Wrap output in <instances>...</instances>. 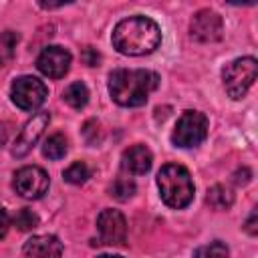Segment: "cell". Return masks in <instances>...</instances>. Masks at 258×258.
<instances>
[{
  "label": "cell",
  "instance_id": "obj_1",
  "mask_svg": "<svg viewBox=\"0 0 258 258\" xmlns=\"http://www.w3.org/2000/svg\"><path fill=\"white\" fill-rule=\"evenodd\" d=\"M111 42L115 50L125 56L151 54L161 44V28L153 18L135 14L117 22Z\"/></svg>",
  "mask_w": 258,
  "mask_h": 258
},
{
  "label": "cell",
  "instance_id": "obj_2",
  "mask_svg": "<svg viewBox=\"0 0 258 258\" xmlns=\"http://www.w3.org/2000/svg\"><path fill=\"white\" fill-rule=\"evenodd\" d=\"M157 85V73L147 69H115L109 75V95L121 107H143Z\"/></svg>",
  "mask_w": 258,
  "mask_h": 258
},
{
  "label": "cell",
  "instance_id": "obj_3",
  "mask_svg": "<svg viewBox=\"0 0 258 258\" xmlns=\"http://www.w3.org/2000/svg\"><path fill=\"white\" fill-rule=\"evenodd\" d=\"M157 187L161 200L175 210H181L194 200V181L189 171L179 163H165L157 173Z\"/></svg>",
  "mask_w": 258,
  "mask_h": 258
},
{
  "label": "cell",
  "instance_id": "obj_4",
  "mask_svg": "<svg viewBox=\"0 0 258 258\" xmlns=\"http://www.w3.org/2000/svg\"><path fill=\"white\" fill-rule=\"evenodd\" d=\"M256 77H258V62H256L254 56L236 58V60L228 62V64L222 69L224 89H226L228 97L234 99V101L246 97V93H248L250 87L254 85Z\"/></svg>",
  "mask_w": 258,
  "mask_h": 258
},
{
  "label": "cell",
  "instance_id": "obj_5",
  "mask_svg": "<svg viewBox=\"0 0 258 258\" xmlns=\"http://www.w3.org/2000/svg\"><path fill=\"white\" fill-rule=\"evenodd\" d=\"M208 137V117L200 111H183L171 133V143L175 147H198Z\"/></svg>",
  "mask_w": 258,
  "mask_h": 258
},
{
  "label": "cell",
  "instance_id": "obj_6",
  "mask_svg": "<svg viewBox=\"0 0 258 258\" xmlns=\"http://www.w3.org/2000/svg\"><path fill=\"white\" fill-rule=\"evenodd\" d=\"M46 97H48L46 85L32 75H22L14 79L10 85V99L22 111H36L46 101Z\"/></svg>",
  "mask_w": 258,
  "mask_h": 258
},
{
  "label": "cell",
  "instance_id": "obj_7",
  "mask_svg": "<svg viewBox=\"0 0 258 258\" xmlns=\"http://www.w3.org/2000/svg\"><path fill=\"white\" fill-rule=\"evenodd\" d=\"M14 189L18 196L26 198V200H38L48 191L50 179L48 173L38 167V165H24L14 173V181H12Z\"/></svg>",
  "mask_w": 258,
  "mask_h": 258
},
{
  "label": "cell",
  "instance_id": "obj_8",
  "mask_svg": "<svg viewBox=\"0 0 258 258\" xmlns=\"http://www.w3.org/2000/svg\"><path fill=\"white\" fill-rule=\"evenodd\" d=\"M99 242L105 246H125L127 240V220L119 210L105 208L97 216Z\"/></svg>",
  "mask_w": 258,
  "mask_h": 258
},
{
  "label": "cell",
  "instance_id": "obj_9",
  "mask_svg": "<svg viewBox=\"0 0 258 258\" xmlns=\"http://www.w3.org/2000/svg\"><path fill=\"white\" fill-rule=\"evenodd\" d=\"M191 38L198 42H218L224 36V20L218 12L210 8H202L194 14L189 24Z\"/></svg>",
  "mask_w": 258,
  "mask_h": 258
},
{
  "label": "cell",
  "instance_id": "obj_10",
  "mask_svg": "<svg viewBox=\"0 0 258 258\" xmlns=\"http://www.w3.org/2000/svg\"><path fill=\"white\" fill-rule=\"evenodd\" d=\"M50 123V113L48 111H40L36 113L30 121H26V125L20 129V133L14 139L12 145V155L14 157H24L30 153V149L36 145V141L40 139V135L44 133V129Z\"/></svg>",
  "mask_w": 258,
  "mask_h": 258
},
{
  "label": "cell",
  "instance_id": "obj_11",
  "mask_svg": "<svg viewBox=\"0 0 258 258\" xmlns=\"http://www.w3.org/2000/svg\"><path fill=\"white\" fill-rule=\"evenodd\" d=\"M71 60H73V56L64 46L50 44V46H44L42 52L38 54L36 67L42 75H46L50 79H62L71 69Z\"/></svg>",
  "mask_w": 258,
  "mask_h": 258
},
{
  "label": "cell",
  "instance_id": "obj_12",
  "mask_svg": "<svg viewBox=\"0 0 258 258\" xmlns=\"http://www.w3.org/2000/svg\"><path fill=\"white\" fill-rule=\"evenodd\" d=\"M22 252L26 258H62V242L52 234L32 236L24 242Z\"/></svg>",
  "mask_w": 258,
  "mask_h": 258
},
{
  "label": "cell",
  "instance_id": "obj_13",
  "mask_svg": "<svg viewBox=\"0 0 258 258\" xmlns=\"http://www.w3.org/2000/svg\"><path fill=\"white\" fill-rule=\"evenodd\" d=\"M151 163H153V155L149 147L143 143H135L127 147L121 155V167L131 175H145L151 169Z\"/></svg>",
  "mask_w": 258,
  "mask_h": 258
},
{
  "label": "cell",
  "instance_id": "obj_14",
  "mask_svg": "<svg viewBox=\"0 0 258 258\" xmlns=\"http://www.w3.org/2000/svg\"><path fill=\"white\" fill-rule=\"evenodd\" d=\"M206 202H208V206L214 208V210H228V208H232V204H234V194H232V189H228L226 185L216 183V185H212V187L208 189Z\"/></svg>",
  "mask_w": 258,
  "mask_h": 258
},
{
  "label": "cell",
  "instance_id": "obj_15",
  "mask_svg": "<svg viewBox=\"0 0 258 258\" xmlns=\"http://www.w3.org/2000/svg\"><path fill=\"white\" fill-rule=\"evenodd\" d=\"M62 99H64V103H67L69 107H73V109H83V107L89 103V89H87L85 83L75 81V83H71V85L64 89Z\"/></svg>",
  "mask_w": 258,
  "mask_h": 258
},
{
  "label": "cell",
  "instance_id": "obj_16",
  "mask_svg": "<svg viewBox=\"0 0 258 258\" xmlns=\"http://www.w3.org/2000/svg\"><path fill=\"white\" fill-rule=\"evenodd\" d=\"M67 137L62 133H52L50 137H46L44 145H42V155L48 159H60L67 153Z\"/></svg>",
  "mask_w": 258,
  "mask_h": 258
},
{
  "label": "cell",
  "instance_id": "obj_17",
  "mask_svg": "<svg viewBox=\"0 0 258 258\" xmlns=\"http://www.w3.org/2000/svg\"><path fill=\"white\" fill-rule=\"evenodd\" d=\"M89 175H91V169H89V165H87L85 161H75V163H71V165L64 169V173H62L64 181H69V183H73V185L85 183V181L89 179Z\"/></svg>",
  "mask_w": 258,
  "mask_h": 258
},
{
  "label": "cell",
  "instance_id": "obj_18",
  "mask_svg": "<svg viewBox=\"0 0 258 258\" xmlns=\"http://www.w3.org/2000/svg\"><path fill=\"white\" fill-rule=\"evenodd\" d=\"M133 194H135V183L129 177H117L111 183V187H109V196L115 198V200H119V202L129 200Z\"/></svg>",
  "mask_w": 258,
  "mask_h": 258
},
{
  "label": "cell",
  "instance_id": "obj_19",
  "mask_svg": "<svg viewBox=\"0 0 258 258\" xmlns=\"http://www.w3.org/2000/svg\"><path fill=\"white\" fill-rule=\"evenodd\" d=\"M230 256V250L224 242L216 240V242H210L206 246H200L196 252H194V258H228Z\"/></svg>",
  "mask_w": 258,
  "mask_h": 258
},
{
  "label": "cell",
  "instance_id": "obj_20",
  "mask_svg": "<svg viewBox=\"0 0 258 258\" xmlns=\"http://www.w3.org/2000/svg\"><path fill=\"white\" fill-rule=\"evenodd\" d=\"M38 216L32 212V210H28V208H20L16 214H14V218H12V224L20 230V232H28V230H34L36 226H38Z\"/></svg>",
  "mask_w": 258,
  "mask_h": 258
},
{
  "label": "cell",
  "instance_id": "obj_21",
  "mask_svg": "<svg viewBox=\"0 0 258 258\" xmlns=\"http://www.w3.org/2000/svg\"><path fill=\"white\" fill-rule=\"evenodd\" d=\"M81 133H83V137H85V141H87L89 145H97V143H101V139H103V131H101V125H99L97 119H89V121L83 125Z\"/></svg>",
  "mask_w": 258,
  "mask_h": 258
},
{
  "label": "cell",
  "instance_id": "obj_22",
  "mask_svg": "<svg viewBox=\"0 0 258 258\" xmlns=\"http://www.w3.org/2000/svg\"><path fill=\"white\" fill-rule=\"evenodd\" d=\"M83 60H85V64H89V67H97L99 64V60H101V54L97 52V48H93V46H87L85 50H83Z\"/></svg>",
  "mask_w": 258,
  "mask_h": 258
},
{
  "label": "cell",
  "instance_id": "obj_23",
  "mask_svg": "<svg viewBox=\"0 0 258 258\" xmlns=\"http://www.w3.org/2000/svg\"><path fill=\"white\" fill-rule=\"evenodd\" d=\"M250 179H252V171H250L248 167H238V169H236V173H234V181H236L238 185H246Z\"/></svg>",
  "mask_w": 258,
  "mask_h": 258
},
{
  "label": "cell",
  "instance_id": "obj_24",
  "mask_svg": "<svg viewBox=\"0 0 258 258\" xmlns=\"http://www.w3.org/2000/svg\"><path fill=\"white\" fill-rule=\"evenodd\" d=\"M8 228H10V216H8V212L4 208H0V240L6 236Z\"/></svg>",
  "mask_w": 258,
  "mask_h": 258
},
{
  "label": "cell",
  "instance_id": "obj_25",
  "mask_svg": "<svg viewBox=\"0 0 258 258\" xmlns=\"http://www.w3.org/2000/svg\"><path fill=\"white\" fill-rule=\"evenodd\" d=\"M256 218H258V214H256V210L250 214V218H248V222H246V232L250 234V236H256V232H258V228H256Z\"/></svg>",
  "mask_w": 258,
  "mask_h": 258
},
{
  "label": "cell",
  "instance_id": "obj_26",
  "mask_svg": "<svg viewBox=\"0 0 258 258\" xmlns=\"http://www.w3.org/2000/svg\"><path fill=\"white\" fill-rule=\"evenodd\" d=\"M10 58H12V54H10L6 48H2V46H0V67H4Z\"/></svg>",
  "mask_w": 258,
  "mask_h": 258
},
{
  "label": "cell",
  "instance_id": "obj_27",
  "mask_svg": "<svg viewBox=\"0 0 258 258\" xmlns=\"http://www.w3.org/2000/svg\"><path fill=\"white\" fill-rule=\"evenodd\" d=\"M4 141H6V127L4 123H0V147L4 145Z\"/></svg>",
  "mask_w": 258,
  "mask_h": 258
},
{
  "label": "cell",
  "instance_id": "obj_28",
  "mask_svg": "<svg viewBox=\"0 0 258 258\" xmlns=\"http://www.w3.org/2000/svg\"><path fill=\"white\" fill-rule=\"evenodd\" d=\"M97 258H123V256H117V254H101Z\"/></svg>",
  "mask_w": 258,
  "mask_h": 258
}]
</instances>
